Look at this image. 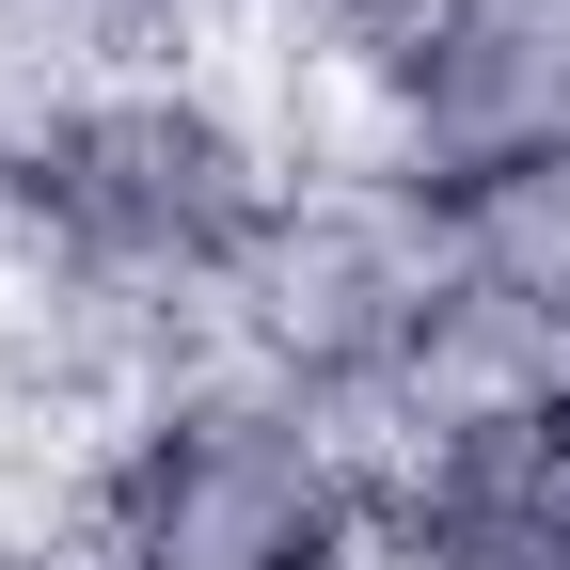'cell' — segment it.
<instances>
[{"mask_svg": "<svg viewBox=\"0 0 570 570\" xmlns=\"http://www.w3.org/2000/svg\"><path fill=\"white\" fill-rule=\"evenodd\" d=\"M285 142L238 63H111L96 96H63L17 159V269L32 302L96 348V381L142 396L223 348L238 269L285 206Z\"/></svg>", "mask_w": 570, "mask_h": 570, "instance_id": "obj_1", "label": "cell"}, {"mask_svg": "<svg viewBox=\"0 0 570 570\" xmlns=\"http://www.w3.org/2000/svg\"><path fill=\"white\" fill-rule=\"evenodd\" d=\"M63 539L96 570H381L396 460H381V428L317 412L302 381L206 348L96 428Z\"/></svg>", "mask_w": 570, "mask_h": 570, "instance_id": "obj_2", "label": "cell"}, {"mask_svg": "<svg viewBox=\"0 0 570 570\" xmlns=\"http://www.w3.org/2000/svg\"><path fill=\"white\" fill-rule=\"evenodd\" d=\"M444 302H460V223L412 175H381L365 142L317 127L302 159H285V206H269V238L238 269L223 348L269 365V381H302L317 412L381 428V396L412 381V348L444 333Z\"/></svg>", "mask_w": 570, "mask_h": 570, "instance_id": "obj_3", "label": "cell"}, {"mask_svg": "<svg viewBox=\"0 0 570 570\" xmlns=\"http://www.w3.org/2000/svg\"><path fill=\"white\" fill-rule=\"evenodd\" d=\"M333 142H365L428 206L570 159V0H381L333 48Z\"/></svg>", "mask_w": 570, "mask_h": 570, "instance_id": "obj_4", "label": "cell"}, {"mask_svg": "<svg viewBox=\"0 0 570 570\" xmlns=\"http://www.w3.org/2000/svg\"><path fill=\"white\" fill-rule=\"evenodd\" d=\"M444 223H460V285H475V302H508L523 333L570 348V159H539V175H508V190L444 206Z\"/></svg>", "mask_w": 570, "mask_h": 570, "instance_id": "obj_5", "label": "cell"}, {"mask_svg": "<svg viewBox=\"0 0 570 570\" xmlns=\"http://www.w3.org/2000/svg\"><path fill=\"white\" fill-rule=\"evenodd\" d=\"M508 475H523V491H539V508L570 523V381L539 396V428H523V444H508Z\"/></svg>", "mask_w": 570, "mask_h": 570, "instance_id": "obj_6", "label": "cell"}, {"mask_svg": "<svg viewBox=\"0 0 570 570\" xmlns=\"http://www.w3.org/2000/svg\"><path fill=\"white\" fill-rule=\"evenodd\" d=\"M17 159H32V127L0 111V254H17Z\"/></svg>", "mask_w": 570, "mask_h": 570, "instance_id": "obj_7", "label": "cell"}, {"mask_svg": "<svg viewBox=\"0 0 570 570\" xmlns=\"http://www.w3.org/2000/svg\"><path fill=\"white\" fill-rule=\"evenodd\" d=\"M365 17H381V0H365Z\"/></svg>", "mask_w": 570, "mask_h": 570, "instance_id": "obj_8", "label": "cell"}]
</instances>
